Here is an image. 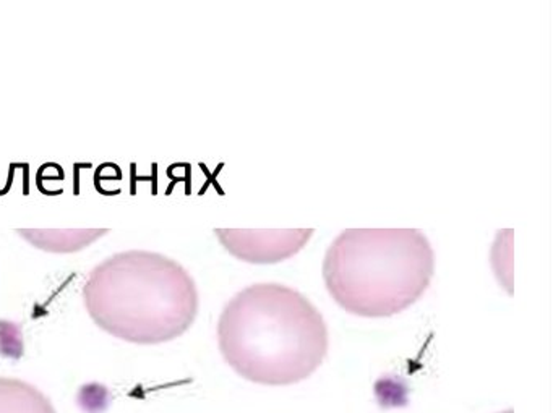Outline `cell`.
<instances>
[{
	"instance_id": "obj_1",
	"label": "cell",
	"mask_w": 553,
	"mask_h": 413,
	"mask_svg": "<svg viewBox=\"0 0 553 413\" xmlns=\"http://www.w3.org/2000/svg\"><path fill=\"white\" fill-rule=\"evenodd\" d=\"M217 343L238 376L263 386H290L320 368L328 352V327L300 292L255 284L224 306Z\"/></svg>"
},
{
	"instance_id": "obj_2",
	"label": "cell",
	"mask_w": 553,
	"mask_h": 413,
	"mask_svg": "<svg viewBox=\"0 0 553 413\" xmlns=\"http://www.w3.org/2000/svg\"><path fill=\"white\" fill-rule=\"evenodd\" d=\"M94 324L120 340L158 345L185 334L198 315L193 277L175 259L127 250L101 261L83 285Z\"/></svg>"
},
{
	"instance_id": "obj_3",
	"label": "cell",
	"mask_w": 553,
	"mask_h": 413,
	"mask_svg": "<svg viewBox=\"0 0 553 413\" xmlns=\"http://www.w3.org/2000/svg\"><path fill=\"white\" fill-rule=\"evenodd\" d=\"M435 253L417 229H347L329 245L323 279L329 295L350 315L388 317L425 293Z\"/></svg>"
},
{
	"instance_id": "obj_4",
	"label": "cell",
	"mask_w": 553,
	"mask_h": 413,
	"mask_svg": "<svg viewBox=\"0 0 553 413\" xmlns=\"http://www.w3.org/2000/svg\"><path fill=\"white\" fill-rule=\"evenodd\" d=\"M214 234L221 245L240 261L273 264L295 256L312 238L313 229H216Z\"/></svg>"
},
{
	"instance_id": "obj_5",
	"label": "cell",
	"mask_w": 553,
	"mask_h": 413,
	"mask_svg": "<svg viewBox=\"0 0 553 413\" xmlns=\"http://www.w3.org/2000/svg\"><path fill=\"white\" fill-rule=\"evenodd\" d=\"M18 234L38 250L49 253H75L107 234L104 229H20Z\"/></svg>"
},
{
	"instance_id": "obj_6",
	"label": "cell",
	"mask_w": 553,
	"mask_h": 413,
	"mask_svg": "<svg viewBox=\"0 0 553 413\" xmlns=\"http://www.w3.org/2000/svg\"><path fill=\"white\" fill-rule=\"evenodd\" d=\"M0 413H57L49 397L28 381L0 376Z\"/></svg>"
},
{
	"instance_id": "obj_7",
	"label": "cell",
	"mask_w": 553,
	"mask_h": 413,
	"mask_svg": "<svg viewBox=\"0 0 553 413\" xmlns=\"http://www.w3.org/2000/svg\"><path fill=\"white\" fill-rule=\"evenodd\" d=\"M501 413H513V410H511V409H508V410H504V412H501Z\"/></svg>"
}]
</instances>
